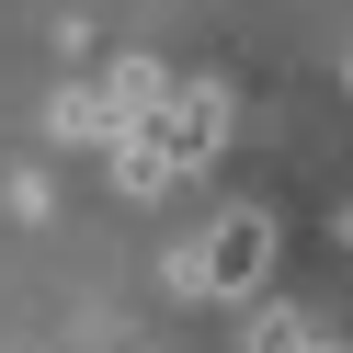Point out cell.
Masks as SVG:
<instances>
[{
    "label": "cell",
    "mask_w": 353,
    "mask_h": 353,
    "mask_svg": "<svg viewBox=\"0 0 353 353\" xmlns=\"http://www.w3.org/2000/svg\"><path fill=\"white\" fill-rule=\"evenodd\" d=\"M160 103H171V69H160V57H114V80H103V114H114V125H148Z\"/></svg>",
    "instance_id": "cell-3"
},
{
    "label": "cell",
    "mask_w": 353,
    "mask_h": 353,
    "mask_svg": "<svg viewBox=\"0 0 353 353\" xmlns=\"http://www.w3.org/2000/svg\"><path fill=\"white\" fill-rule=\"evenodd\" d=\"M342 239H353V205H342Z\"/></svg>",
    "instance_id": "cell-9"
},
{
    "label": "cell",
    "mask_w": 353,
    "mask_h": 353,
    "mask_svg": "<svg viewBox=\"0 0 353 353\" xmlns=\"http://www.w3.org/2000/svg\"><path fill=\"white\" fill-rule=\"evenodd\" d=\"M12 216H34V228L57 216V183H46V171H12Z\"/></svg>",
    "instance_id": "cell-7"
},
{
    "label": "cell",
    "mask_w": 353,
    "mask_h": 353,
    "mask_svg": "<svg viewBox=\"0 0 353 353\" xmlns=\"http://www.w3.org/2000/svg\"><path fill=\"white\" fill-rule=\"evenodd\" d=\"M114 137H125V125L103 114V92H57L46 103V148H114Z\"/></svg>",
    "instance_id": "cell-5"
},
{
    "label": "cell",
    "mask_w": 353,
    "mask_h": 353,
    "mask_svg": "<svg viewBox=\"0 0 353 353\" xmlns=\"http://www.w3.org/2000/svg\"><path fill=\"white\" fill-rule=\"evenodd\" d=\"M307 342H319V319H307V307H285V296H262L251 330H239V353H307Z\"/></svg>",
    "instance_id": "cell-6"
},
{
    "label": "cell",
    "mask_w": 353,
    "mask_h": 353,
    "mask_svg": "<svg viewBox=\"0 0 353 353\" xmlns=\"http://www.w3.org/2000/svg\"><path fill=\"white\" fill-rule=\"evenodd\" d=\"M137 137L160 148V160H171V183H183V171H205L216 148H228V92H216V80H171V103L137 125Z\"/></svg>",
    "instance_id": "cell-2"
},
{
    "label": "cell",
    "mask_w": 353,
    "mask_h": 353,
    "mask_svg": "<svg viewBox=\"0 0 353 353\" xmlns=\"http://www.w3.org/2000/svg\"><path fill=\"white\" fill-rule=\"evenodd\" d=\"M103 183H114V194H125V205H148V194H171V160H160V148H148V137H137V125H125V137H114V148H103Z\"/></svg>",
    "instance_id": "cell-4"
},
{
    "label": "cell",
    "mask_w": 353,
    "mask_h": 353,
    "mask_svg": "<svg viewBox=\"0 0 353 353\" xmlns=\"http://www.w3.org/2000/svg\"><path fill=\"white\" fill-rule=\"evenodd\" d=\"M307 353H353V342H307Z\"/></svg>",
    "instance_id": "cell-8"
},
{
    "label": "cell",
    "mask_w": 353,
    "mask_h": 353,
    "mask_svg": "<svg viewBox=\"0 0 353 353\" xmlns=\"http://www.w3.org/2000/svg\"><path fill=\"white\" fill-rule=\"evenodd\" d=\"M262 274H274V216L262 205L205 216V228L171 251V296L183 307H239V296H262Z\"/></svg>",
    "instance_id": "cell-1"
}]
</instances>
